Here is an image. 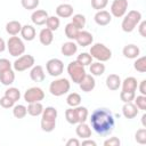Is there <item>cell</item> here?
<instances>
[{
  "label": "cell",
  "instance_id": "1",
  "mask_svg": "<svg viewBox=\"0 0 146 146\" xmlns=\"http://www.w3.org/2000/svg\"><path fill=\"white\" fill-rule=\"evenodd\" d=\"M90 125L92 130L99 136H107L110 135L114 127L115 120L113 113L108 108H96L90 115Z\"/></svg>",
  "mask_w": 146,
  "mask_h": 146
},
{
  "label": "cell",
  "instance_id": "2",
  "mask_svg": "<svg viewBox=\"0 0 146 146\" xmlns=\"http://www.w3.org/2000/svg\"><path fill=\"white\" fill-rule=\"evenodd\" d=\"M141 13L138 11V10H130L128 11L124 16H123V19H122V23H121V27H122V31L125 32V33H130L132 32L137 25L140 23L141 21Z\"/></svg>",
  "mask_w": 146,
  "mask_h": 146
},
{
  "label": "cell",
  "instance_id": "3",
  "mask_svg": "<svg viewBox=\"0 0 146 146\" xmlns=\"http://www.w3.org/2000/svg\"><path fill=\"white\" fill-rule=\"evenodd\" d=\"M89 54L91 55L92 58H95L96 60L102 62V63L110 60L112 57V50L108 47H106L104 43H100V42L92 44L89 50Z\"/></svg>",
  "mask_w": 146,
  "mask_h": 146
},
{
  "label": "cell",
  "instance_id": "4",
  "mask_svg": "<svg viewBox=\"0 0 146 146\" xmlns=\"http://www.w3.org/2000/svg\"><path fill=\"white\" fill-rule=\"evenodd\" d=\"M70 89H71V82L65 78L56 79L49 84V91L55 97H60L67 94Z\"/></svg>",
  "mask_w": 146,
  "mask_h": 146
},
{
  "label": "cell",
  "instance_id": "5",
  "mask_svg": "<svg viewBox=\"0 0 146 146\" xmlns=\"http://www.w3.org/2000/svg\"><path fill=\"white\" fill-rule=\"evenodd\" d=\"M7 49L13 57H19L25 52V44L19 36L13 35L7 41Z\"/></svg>",
  "mask_w": 146,
  "mask_h": 146
},
{
  "label": "cell",
  "instance_id": "6",
  "mask_svg": "<svg viewBox=\"0 0 146 146\" xmlns=\"http://www.w3.org/2000/svg\"><path fill=\"white\" fill-rule=\"evenodd\" d=\"M67 73H68L71 80L74 83H78V84L80 83V81L87 74L84 66L81 65L80 63H78L76 60H73V62H70L68 63V65H67Z\"/></svg>",
  "mask_w": 146,
  "mask_h": 146
},
{
  "label": "cell",
  "instance_id": "7",
  "mask_svg": "<svg viewBox=\"0 0 146 146\" xmlns=\"http://www.w3.org/2000/svg\"><path fill=\"white\" fill-rule=\"evenodd\" d=\"M35 64V59L32 55H22L19 57H17V59L13 63V67L14 71L16 72H24L29 68H31L33 65Z\"/></svg>",
  "mask_w": 146,
  "mask_h": 146
},
{
  "label": "cell",
  "instance_id": "8",
  "mask_svg": "<svg viewBox=\"0 0 146 146\" xmlns=\"http://www.w3.org/2000/svg\"><path fill=\"white\" fill-rule=\"evenodd\" d=\"M23 98L27 104L41 102L44 98V91L39 87H31L24 92Z\"/></svg>",
  "mask_w": 146,
  "mask_h": 146
},
{
  "label": "cell",
  "instance_id": "9",
  "mask_svg": "<svg viewBox=\"0 0 146 146\" xmlns=\"http://www.w3.org/2000/svg\"><path fill=\"white\" fill-rule=\"evenodd\" d=\"M128 10V0H113L110 14L116 18H121L127 14Z\"/></svg>",
  "mask_w": 146,
  "mask_h": 146
},
{
  "label": "cell",
  "instance_id": "10",
  "mask_svg": "<svg viewBox=\"0 0 146 146\" xmlns=\"http://www.w3.org/2000/svg\"><path fill=\"white\" fill-rule=\"evenodd\" d=\"M47 73L51 76H59L64 71V63L59 58H51L46 63Z\"/></svg>",
  "mask_w": 146,
  "mask_h": 146
},
{
  "label": "cell",
  "instance_id": "11",
  "mask_svg": "<svg viewBox=\"0 0 146 146\" xmlns=\"http://www.w3.org/2000/svg\"><path fill=\"white\" fill-rule=\"evenodd\" d=\"M49 17L48 15V11L44 10V9H36L32 13L31 15V21L34 25H38V26H41V25H44L46 22H47V18Z\"/></svg>",
  "mask_w": 146,
  "mask_h": 146
},
{
  "label": "cell",
  "instance_id": "12",
  "mask_svg": "<svg viewBox=\"0 0 146 146\" xmlns=\"http://www.w3.org/2000/svg\"><path fill=\"white\" fill-rule=\"evenodd\" d=\"M94 19H95V22H96L97 25H99V26H106V25H108L111 23L112 15L110 14V11L102 9V10H97V13L94 16Z\"/></svg>",
  "mask_w": 146,
  "mask_h": 146
},
{
  "label": "cell",
  "instance_id": "13",
  "mask_svg": "<svg viewBox=\"0 0 146 146\" xmlns=\"http://www.w3.org/2000/svg\"><path fill=\"white\" fill-rule=\"evenodd\" d=\"M79 87H80V89H81L83 92H90V91H92V90L95 89V87H96V81H95L94 75H91V74H86L84 78L80 81Z\"/></svg>",
  "mask_w": 146,
  "mask_h": 146
},
{
  "label": "cell",
  "instance_id": "14",
  "mask_svg": "<svg viewBox=\"0 0 146 146\" xmlns=\"http://www.w3.org/2000/svg\"><path fill=\"white\" fill-rule=\"evenodd\" d=\"M76 44L78 46H81V47H87V46H90L94 41V35L88 32V31H83V30H80L76 39Z\"/></svg>",
  "mask_w": 146,
  "mask_h": 146
},
{
  "label": "cell",
  "instance_id": "15",
  "mask_svg": "<svg viewBox=\"0 0 146 146\" xmlns=\"http://www.w3.org/2000/svg\"><path fill=\"white\" fill-rule=\"evenodd\" d=\"M73 6L70 3H60L56 7V16L59 18H68L73 15Z\"/></svg>",
  "mask_w": 146,
  "mask_h": 146
},
{
  "label": "cell",
  "instance_id": "16",
  "mask_svg": "<svg viewBox=\"0 0 146 146\" xmlns=\"http://www.w3.org/2000/svg\"><path fill=\"white\" fill-rule=\"evenodd\" d=\"M139 113V110L138 107L132 103H124V105L122 106V114L125 119L128 120H131V119H135Z\"/></svg>",
  "mask_w": 146,
  "mask_h": 146
},
{
  "label": "cell",
  "instance_id": "17",
  "mask_svg": "<svg viewBox=\"0 0 146 146\" xmlns=\"http://www.w3.org/2000/svg\"><path fill=\"white\" fill-rule=\"evenodd\" d=\"M30 78L33 82H42L46 78L43 67L41 65H33L30 71Z\"/></svg>",
  "mask_w": 146,
  "mask_h": 146
},
{
  "label": "cell",
  "instance_id": "18",
  "mask_svg": "<svg viewBox=\"0 0 146 146\" xmlns=\"http://www.w3.org/2000/svg\"><path fill=\"white\" fill-rule=\"evenodd\" d=\"M122 54L125 58H129V59H136L137 57H139L140 55V49L138 46L136 44H127L123 47L122 49Z\"/></svg>",
  "mask_w": 146,
  "mask_h": 146
},
{
  "label": "cell",
  "instance_id": "19",
  "mask_svg": "<svg viewBox=\"0 0 146 146\" xmlns=\"http://www.w3.org/2000/svg\"><path fill=\"white\" fill-rule=\"evenodd\" d=\"M76 51H78V44H76V42H74L72 40L64 42L60 47V52L66 57H71L73 55H75Z\"/></svg>",
  "mask_w": 146,
  "mask_h": 146
},
{
  "label": "cell",
  "instance_id": "20",
  "mask_svg": "<svg viewBox=\"0 0 146 146\" xmlns=\"http://www.w3.org/2000/svg\"><path fill=\"white\" fill-rule=\"evenodd\" d=\"M39 41L43 46H49L54 41V32L48 27H44L39 33Z\"/></svg>",
  "mask_w": 146,
  "mask_h": 146
},
{
  "label": "cell",
  "instance_id": "21",
  "mask_svg": "<svg viewBox=\"0 0 146 146\" xmlns=\"http://www.w3.org/2000/svg\"><path fill=\"white\" fill-rule=\"evenodd\" d=\"M121 82H122L121 78L117 74H114V73L107 75V78H106V87L112 91L117 90L121 87Z\"/></svg>",
  "mask_w": 146,
  "mask_h": 146
},
{
  "label": "cell",
  "instance_id": "22",
  "mask_svg": "<svg viewBox=\"0 0 146 146\" xmlns=\"http://www.w3.org/2000/svg\"><path fill=\"white\" fill-rule=\"evenodd\" d=\"M75 133L78 137L86 139V138H90L91 137V128L86 123V122H81L78 123L76 128H75Z\"/></svg>",
  "mask_w": 146,
  "mask_h": 146
},
{
  "label": "cell",
  "instance_id": "23",
  "mask_svg": "<svg viewBox=\"0 0 146 146\" xmlns=\"http://www.w3.org/2000/svg\"><path fill=\"white\" fill-rule=\"evenodd\" d=\"M15 81V71L9 68L6 71L0 72V82L3 86H10Z\"/></svg>",
  "mask_w": 146,
  "mask_h": 146
},
{
  "label": "cell",
  "instance_id": "24",
  "mask_svg": "<svg viewBox=\"0 0 146 146\" xmlns=\"http://www.w3.org/2000/svg\"><path fill=\"white\" fill-rule=\"evenodd\" d=\"M21 35L25 41H32L34 40L35 35H36V31L32 25H23L22 30H21Z\"/></svg>",
  "mask_w": 146,
  "mask_h": 146
},
{
  "label": "cell",
  "instance_id": "25",
  "mask_svg": "<svg viewBox=\"0 0 146 146\" xmlns=\"http://www.w3.org/2000/svg\"><path fill=\"white\" fill-rule=\"evenodd\" d=\"M137 86H138V82L135 76H128L121 82L122 90H125V91H136Z\"/></svg>",
  "mask_w": 146,
  "mask_h": 146
},
{
  "label": "cell",
  "instance_id": "26",
  "mask_svg": "<svg viewBox=\"0 0 146 146\" xmlns=\"http://www.w3.org/2000/svg\"><path fill=\"white\" fill-rule=\"evenodd\" d=\"M22 24L18 22V21H10L6 24V32L9 34V35H17L21 33V30H22Z\"/></svg>",
  "mask_w": 146,
  "mask_h": 146
},
{
  "label": "cell",
  "instance_id": "27",
  "mask_svg": "<svg viewBox=\"0 0 146 146\" xmlns=\"http://www.w3.org/2000/svg\"><path fill=\"white\" fill-rule=\"evenodd\" d=\"M89 71L94 76H100L105 73V65L102 62H95L89 65Z\"/></svg>",
  "mask_w": 146,
  "mask_h": 146
},
{
  "label": "cell",
  "instance_id": "28",
  "mask_svg": "<svg viewBox=\"0 0 146 146\" xmlns=\"http://www.w3.org/2000/svg\"><path fill=\"white\" fill-rule=\"evenodd\" d=\"M43 106L41 104V102H36V103H30L27 105V114H30L31 116H39L42 114L43 111Z\"/></svg>",
  "mask_w": 146,
  "mask_h": 146
},
{
  "label": "cell",
  "instance_id": "29",
  "mask_svg": "<svg viewBox=\"0 0 146 146\" xmlns=\"http://www.w3.org/2000/svg\"><path fill=\"white\" fill-rule=\"evenodd\" d=\"M64 32H65V35H66V38H67V39H70V40L74 41V40L76 39V36H78V34H79L80 30H79L76 26H74L72 23H67V24L65 25Z\"/></svg>",
  "mask_w": 146,
  "mask_h": 146
},
{
  "label": "cell",
  "instance_id": "30",
  "mask_svg": "<svg viewBox=\"0 0 146 146\" xmlns=\"http://www.w3.org/2000/svg\"><path fill=\"white\" fill-rule=\"evenodd\" d=\"M75 110V114H76V117H78V122L81 123V122H86L88 116H89V112H88V108L84 107V106H76L74 107Z\"/></svg>",
  "mask_w": 146,
  "mask_h": 146
},
{
  "label": "cell",
  "instance_id": "31",
  "mask_svg": "<svg viewBox=\"0 0 146 146\" xmlns=\"http://www.w3.org/2000/svg\"><path fill=\"white\" fill-rule=\"evenodd\" d=\"M26 114H27V107L25 105L18 104V105L13 106V115L16 119H24Z\"/></svg>",
  "mask_w": 146,
  "mask_h": 146
},
{
  "label": "cell",
  "instance_id": "32",
  "mask_svg": "<svg viewBox=\"0 0 146 146\" xmlns=\"http://www.w3.org/2000/svg\"><path fill=\"white\" fill-rule=\"evenodd\" d=\"M58 115V112L55 107L52 106H48L46 108H43L42 114H41V119H47V120H56Z\"/></svg>",
  "mask_w": 146,
  "mask_h": 146
},
{
  "label": "cell",
  "instance_id": "33",
  "mask_svg": "<svg viewBox=\"0 0 146 146\" xmlns=\"http://www.w3.org/2000/svg\"><path fill=\"white\" fill-rule=\"evenodd\" d=\"M74 26H76L79 30H83V27L86 26V17L84 15L82 14H75V15H72V22H71Z\"/></svg>",
  "mask_w": 146,
  "mask_h": 146
},
{
  "label": "cell",
  "instance_id": "34",
  "mask_svg": "<svg viewBox=\"0 0 146 146\" xmlns=\"http://www.w3.org/2000/svg\"><path fill=\"white\" fill-rule=\"evenodd\" d=\"M66 103L70 107H76L81 104V96L78 92H71L66 97Z\"/></svg>",
  "mask_w": 146,
  "mask_h": 146
},
{
  "label": "cell",
  "instance_id": "35",
  "mask_svg": "<svg viewBox=\"0 0 146 146\" xmlns=\"http://www.w3.org/2000/svg\"><path fill=\"white\" fill-rule=\"evenodd\" d=\"M41 129L44 132H51L56 128V120H47V119H41L40 122Z\"/></svg>",
  "mask_w": 146,
  "mask_h": 146
},
{
  "label": "cell",
  "instance_id": "36",
  "mask_svg": "<svg viewBox=\"0 0 146 146\" xmlns=\"http://www.w3.org/2000/svg\"><path fill=\"white\" fill-rule=\"evenodd\" d=\"M133 68L139 73H145L146 72V57L145 56L137 57L133 63Z\"/></svg>",
  "mask_w": 146,
  "mask_h": 146
},
{
  "label": "cell",
  "instance_id": "37",
  "mask_svg": "<svg viewBox=\"0 0 146 146\" xmlns=\"http://www.w3.org/2000/svg\"><path fill=\"white\" fill-rule=\"evenodd\" d=\"M46 25L49 30H51L52 32L54 31H57L59 25H60V21H59V17L57 16H49L47 18V22H46Z\"/></svg>",
  "mask_w": 146,
  "mask_h": 146
},
{
  "label": "cell",
  "instance_id": "38",
  "mask_svg": "<svg viewBox=\"0 0 146 146\" xmlns=\"http://www.w3.org/2000/svg\"><path fill=\"white\" fill-rule=\"evenodd\" d=\"M5 96L9 97L11 100H14L15 103L17 100H19L21 98V91L18 88H15V87H9L6 91H5Z\"/></svg>",
  "mask_w": 146,
  "mask_h": 146
},
{
  "label": "cell",
  "instance_id": "39",
  "mask_svg": "<svg viewBox=\"0 0 146 146\" xmlns=\"http://www.w3.org/2000/svg\"><path fill=\"white\" fill-rule=\"evenodd\" d=\"M92 57H91V55L89 54V52H81L79 56H78V58H76V62L78 63H80L81 65H83L84 67L86 66H88V65H90L91 63H92Z\"/></svg>",
  "mask_w": 146,
  "mask_h": 146
},
{
  "label": "cell",
  "instance_id": "40",
  "mask_svg": "<svg viewBox=\"0 0 146 146\" xmlns=\"http://www.w3.org/2000/svg\"><path fill=\"white\" fill-rule=\"evenodd\" d=\"M65 119L70 124H78V117L75 114V110L74 107H70L65 111Z\"/></svg>",
  "mask_w": 146,
  "mask_h": 146
},
{
  "label": "cell",
  "instance_id": "41",
  "mask_svg": "<svg viewBox=\"0 0 146 146\" xmlns=\"http://www.w3.org/2000/svg\"><path fill=\"white\" fill-rule=\"evenodd\" d=\"M135 140L140 145H145L146 144V128H141V129H138L136 131Z\"/></svg>",
  "mask_w": 146,
  "mask_h": 146
},
{
  "label": "cell",
  "instance_id": "42",
  "mask_svg": "<svg viewBox=\"0 0 146 146\" xmlns=\"http://www.w3.org/2000/svg\"><path fill=\"white\" fill-rule=\"evenodd\" d=\"M136 97V92L135 91H125V90H122L120 92V99L123 102V103H130L135 99Z\"/></svg>",
  "mask_w": 146,
  "mask_h": 146
},
{
  "label": "cell",
  "instance_id": "43",
  "mask_svg": "<svg viewBox=\"0 0 146 146\" xmlns=\"http://www.w3.org/2000/svg\"><path fill=\"white\" fill-rule=\"evenodd\" d=\"M39 0H21V5L24 9L26 10H33L36 9V7L39 6Z\"/></svg>",
  "mask_w": 146,
  "mask_h": 146
},
{
  "label": "cell",
  "instance_id": "44",
  "mask_svg": "<svg viewBox=\"0 0 146 146\" xmlns=\"http://www.w3.org/2000/svg\"><path fill=\"white\" fill-rule=\"evenodd\" d=\"M133 100H135V103H133V104L138 107V110L146 111V96H144V95L136 96Z\"/></svg>",
  "mask_w": 146,
  "mask_h": 146
},
{
  "label": "cell",
  "instance_id": "45",
  "mask_svg": "<svg viewBox=\"0 0 146 146\" xmlns=\"http://www.w3.org/2000/svg\"><path fill=\"white\" fill-rule=\"evenodd\" d=\"M107 5H108V0H91V7L96 10L105 9Z\"/></svg>",
  "mask_w": 146,
  "mask_h": 146
},
{
  "label": "cell",
  "instance_id": "46",
  "mask_svg": "<svg viewBox=\"0 0 146 146\" xmlns=\"http://www.w3.org/2000/svg\"><path fill=\"white\" fill-rule=\"evenodd\" d=\"M15 105V102L11 100L9 97L3 96L0 98V106L3 108H13V106Z\"/></svg>",
  "mask_w": 146,
  "mask_h": 146
},
{
  "label": "cell",
  "instance_id": "47",
  "mask_svg": "<svg viewBox=\"0 0 146 146\" xmlns=\"http://www.w3.org/2000/svg\"><path fill=\"white\" fill-rule=\"evenodd\" d=\"M121 140L117 137H110L104 141V146H120Z\"/></svg>",
  "mask_w": 146,
  "mask_h": 146
},
{
  "label": "cell",
  "instance_id": "48",
  "mask_svg": "<svg viewBox=\"0 0 146 146\" xmlns=\"http://www.w3.org/2000/svg\"><path fill=\"white\" fill-rule=\"evenodd\" d=\"M13 64L9 62V59L7 58H0V72L2 71H6V70H9L11 68Z\"/></svg>",
  "mask_w": 146,
  "mask_h": 146
},
{
  "label": "cell",
  "instance_id": "49",
  "mask_svg": "<svg viewBox=\"0 0 146 146\" xmlns=\"http://www.w3.org/2000/svg\"><path fill=\"white\" fill-rule=\"evenodd\" d=\"M138 32L143 38H146V21H140V23L137 25Z\"/></svg>",
  "mask_w": 146,
  "mask_h": 146
},
{
  "label": "cell",
  "instance_id": "50",
  "mask_svg": "<svg viewBox=\"0 0 146 146\" xmlns=\"http://www.w3.org/2000/svg\"><path fill=\"white\" fill-rule=\"evenodd\" d=\"M137 88L139 89L140 95L146 96V80H141V81L139 82V86H137Z\"/></svg>",
  "mask_w": 146,
  "mask_h": 146
},
{
  "label": "cell",
  "instance_id": "51",
  "mask_svg": "<svg viewBox=\"0 0 146 146\" xmlns=\"http://www.w3.org/2000/svg\"><path fill=\"white\" fill-rule=\"evenodd\" d=\"M81 143L78 138H70L67 141H66V146H79Z\"/></svg>",
  "mask_w": 146,
  "mask_h": 146
},
{
  "label": "cell",
  "instance_id": "52",
  "mask_svg": "<svg viewBox=\"0 0 146 146\" xmlns=\"http://www.w3.org/2000/svg\"><path fill=\"white\" fill-rule=\"evenodd\" d=\"M81 144H82V146H87V145H90V146H96V145H97V143H96L95 140L89 139V138L83 139V140L81 141Z\"/></svg>",
  "mask_w": 146,
  "mask_h": 146
},
{
  "label": "cell",
  "instance_id": "53",
  "mask_svg": "<svg viewBox=\"0 0 146 146\" xmlns=\"http://www.w3.org/2000/svg\"><path fill=\"white\" fill-rule=\"evenodd\" d=\"M7 48V43L5 42V40L2 38H0V52H3Z\"/></svg>",
  "mask_w": 146,
  "mask_h": 146
},
{
  "label": "cell",
  "instance_id": "54",
  "mask_svg": "<svg viewBox=\"0 0 146 146\" xmlns=\"http://www.w3.org/2000/svg\"><path fill=\"white\" fill-rule=\"evenodd\" d=\"M145 119H146V114L144 113V114H143V116H141V123H143V127H144V128H146V122H145Z\"/></svg>",
  "mask_w": 146,
  "mask_h": 146
},
{
  "label": "cell",
  "instance_id": "55",
  "mask_svg": "<svg viewBox=\"0 0 146 146\" xmlns=\"http://www.w3.org/2000/svg\"><path fill=\"white\" fill-rule=\"evenodd\" d=\"M64 1H65V0H64Z\"/></svg>",
  "mask_w": 146,
  "mask_h": 146
}]
</instances>
